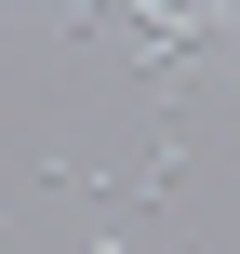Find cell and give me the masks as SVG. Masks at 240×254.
<instances>
[{
	"instance_id": "1",
	"label": "cell",
	"mask_w": 240,
	"mask_h": 254,
	"mask_svg": "<svg viewBox=\"0 0 240 254\" xmlns=\"http://www.w3.org/2000/svg\"><path fill=\"white\" fill-rule=\"evenodd\" d=\"M94 254H120V241H94Z\"/></svg>"
}]
</instances>
